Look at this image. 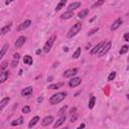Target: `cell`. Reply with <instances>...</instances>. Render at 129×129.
<instances>
[{"mask_svg":"<svg viewBox=\"0 0 129 129\" xmlns=\"http://www.w3.org/2000/svg\"><path fill=\"white\" fill-rule=\"evenodd\" d=\"M67 97V93L66 92H60L56 93V94L53 95L49 99V103L51 105H56L59 104L60 102H61L63 100H65V98Z\"/></svg>","mask_w":129,"mask_h":129,"instance_id":"6da1fadb","label":"cell"},{"mask_svg":"<svg viewBox=\"0 0 129 129\" xmlns=\"http://www.w3.org/2000/svg\"><path fill=\"white\" fill-rule=\"evenodd\" d=\"M81 29H82V23H80V22L75 23L73 26L70 28V30L68 31V33H67V37H68L69 38L74 37L75 35H77V34L80 32V30H81Z\"/></svg>","mask_w":129,"mask_h":129,"instance_id":"7a4b0ae2","label":"cell"},{"mask_svg":"<svg viewBox=\"0 0 129 129\" xmlns=\"http://www.w3.org/2000/svg\"><path fill=\"white\" fill-rule=\"evenodd\" d=\"M55 35H53L51 37L49 38V40L44 43V46H43V51L44 53H46V54L49 53L51 48H53V44L55 43Z\"/></svg>","mask_w":129,"mask_h":129,"instance_id":"3957f363","label":"cell"},{"mask_svg":"<svg viewBox=\"0 0 129 129\" xmlns=\"http://www.w3.org/2000/svg\"><path fill=\"white\" fill-rule=\"evenodd\" d=\"M111 42H107L105 43V44L102 46V49H100L99 51V56H103V55H105L108 51H109V49H111Z\"/></svg>","mask_w":129,"mask_h":129,"instance_id":"277c9868","label":"cell"},{"mask_svg":"<svg viewBox=\"0 0 129 129\" xmlns=\"http://www.w3.org/2000/svg\"><path fill=\"white\" fill-rule=\"evenodd\" d=\"M81 83H82L81 78H78V77H75V78H72V79H71V81L69 82V86H70L71 88H76V87H78Z\"/></svg>","mask_w":129,"mask_h":129,"instance_id":"5b68a950","label":"cell"},{"mask_svg":"<svg viewBox=\"0 0 129 129\" xmlns=\"http://www.w3.org/2000/svg\"><path fill=\"white\" fill-rule=\"evenodd\" d=\"M77 74H78V69H70L64 73V77L65 78H73Z\"/></svg>","mask_w":129,"mask_h":129,"instance_id":"8992f818","label":"cell"},{"mask_svg":"<svg viewBox=\"0 0 129 129\" xmlns=\"http://www.w3.org/2000/svg\"><path fill=\"white\" fill-rule=\"evenodd\" d=\"M25 40H26V37H23V35H21V37H19L16 39V42H15V43H14V46H15L16 49L21 48V46L24 44Z\"/></svg>","mask_w":129,"mask_h":129,"instance_id":"52a82bcc","label":"cell"},{"mask_svg":"<svg viewBox=\"0 0 129 129\" xmlns=\"http://www.w3.org/2000/svg\"><path fill=\"white\" fill-rule=\"evenodd\" d=\"M105 43H106L105 40H103V42L99 43H98V44L95 46L94 49H91V53H90V54H91V55H96L97 53H99V51H100V49H102V46L105 44Z\"/></svg>","mask_w":129,"mask_h":129,"instance_id":"ba28073f","label":"cell"},{"mask_svg":"<svg viewBox=\"0 0 129 129\" xmlns=\"http://www.w3.org/2000/svg\"><path fill=\"white\" fill-rule=\"evenodd\" d=\"M123 23V19L122 18H117L114 22H113V24L111 25V27L110 29L111 30H116L118 27H120L121 26V24Z\"/></svg>","mask_w":129,"mask_h":129,"instance_id":"9c48e42d","label":"cell"},{"mask_svg":"<svg viewBox=\"0 0 129 129\" xmlns=\"http://www.w3.org/2000/svg\"><path fill=\"white\" fill-rule=\"evenodd\" d=\"M30 25H31V21H30V20L28 19V20H25L24 22H22L21 24L19 25L18 26V31H21V30H24V29H26L27 27H29Z\"/></svg>","mask_w":129,"mask_h":129,"instance_id":"30bf717a","label":"cell"},{"mask_svg":"<svg viewBox=\"0 0 129 129\" xmlns=\"http://www.w3.org/2000/svg\"><path fill=\"white\" fill-rule=\"evenodd\" d=\"M53 121H54V117H53V116H51V115L46 116L45 118H43V119L42 125H43V126H48V125H49Z\"/></svg>","mask_w":129,"mask_h":129,"instance_id":"8fae6325","label":"cell"},{"mask_svg":"<svg viewBox=\"0 0 129 129\" xmlns=\"http://www.w3.org/2000/svg\"><path fill=\"white\" fill-rule=\"evenodd\" d=\"M32 91H33L32 87H26L25 89H23V90L21 91V96L27 97V96H29V95L32 94Z\"/></svg>","mask_w":129,"mask_h":129,"instance_id":"7c38bea8","label":"cell"},{"mask_svg":"<svg viewBox=\"0 0 129 129\" xmlns=\"http://www.w3.org/2000/svg\"><path fill=\"white\" fill-rule=\"evenodd\" d=\"M81 5H82L81 2H73V3H71L69 6H68V11H72V12H73V10L81 7Z\"/></svg>","mask_w":129,"mask_h":129,"instance_id":"4fadbf2b","label":"cell"},{"mask_svg":"<svg viewBox=\"0 0 129 129\" xmlns=\"http://www.w3.org/2000/svg\"><path fill=\"white\" fill-rule=\"evenodd\" d=\"M9 97H5L3 98V99L0 101V111H2L5 107H6L8 105V102H9Z\"/></svg>","mask_w":129,"mask_h":129,"instance_id":"5bb4252c","label":"cell"},{"mask_svg":"<svg viewBox=\"0 0 129 129\" xmlns=\"http://www.w3.org/2000/svg\"><path fill=\"white\" fill-rule=\"evenodd\" d=\"M8 77H9V72H7V71H4L3 73L0 74V84H2L5 81H7Z\"/></svg>","mask_w":129,"mask_h":129,"instance_id":"9a60e30c","label":"cell"},{"mask_svg":"<svg viewBox=\"0 0 129 129\" xmlns=\"http://www.w3.org/2000/svg\"><path fill=\"white\" fill-rule=\"evenodd\" d=\"M23 122H24L23 117H22V116H20V117L17 118V119H15L14 121L11 122V126H18V125H21V124H23Z\"/></svg>","mask_w":129,"mask_h":129,"instance_id":"2e32d148","label":"cell"},{"mask_svg":"<svg viewBox=\"0 0 129 129\" xmlns=\"http://www.w3.org/2000/svg\"><path fill=\"white\" fill-rule=\"evenodd\" d=\"M65 85L64 82H61V83H56V84H53V85H49L48 87V89L49 90H55V89H60V88H61Z\"/></svg>","mask_w":129,"mask_h":129,"instance_id":"e0dca14e","label":"cell"},{"mask_svg":"<svg viewBox=\"0 0 129 129\" xmlns=\"http://www.w3.org/2000/svg\"><path fill=\"white\" fill-rule=\"evenodd\" d=\"M23 63L25 65H27V66H31L33 64V60H32L31 56L27 55H25L24 58H23Z\"/></svg>","mask_w":129,"mask_h":129,"instance_id":"ac0fdd59","label":"cell"},{"mask_svg":"<svg viewBox=\"0 0 129 129\" xmlns=\"http://www.w3.org/2000/svg\"><path fill=\"white\" fill-rule=\"evenodd\" d=\"M38 121H39V117L38 116H34L32 119L29 121V123H28V128H32Z\"/></svg>","mask_w":129,"mask_h":129,"instance_id":"d6986e66","label":"cell"},{"mask_svg":"<svg viewBox=\"0 0 129 129\" xmlns=\"http://www.w3.org/2000/svg\"><path fill=\"white\" fill-rule=\"evenodd\" d=\"M66 121V116H61V118H59L58 120H56V122L54 124V128H56V127H59V126H61L63 123Z\"/></svg>","mask_w":129,"mask_h":129,"instance_id":"ffe728a7","label":"cell"},{"mask_svg":"<svg viewBox=\"0 0 129 129\" xmlns=\"http://www.w3.org/2000/svg\"><path fill=\"white\" fill-rule=\"evenodd\" d=\"M74 16V12H72V11H67L65 13H63L61 15V19H69L71 17H73Z\"/></svg>","mask_w":129,"mask_h":129,"instance_id":"44dd1931","label":"cell"},{"mask_svg":"<svg viewBox=\"0 0 129 129\" xmlns=\"http://www.w3.org/2000/svg\"><path fill=\"white\" fill-rule=\"evenodd\" d=\"M8 48H9V45H8L7 43L3 45V48L1 49V50H0V60H1V59L3 58V55H4L5 54H6V51H7Z\"/></svg>","mask_w":129,"mask_h":129,"instance_id":"7402d4cb","label":"cell"},{"mask_svg":"<svg viewBox=\"0 0 129 129\" xmlns=\"http://www.w3.org/2000/svg\"><path fill=\"white\" fill-rule=\"evenodd\" d=\"M66 3H67V1L66 0H61V1L58 3V5H56V7H55V11H60V10L63 8L65 5H66Z\"/></svg>","mask_w":129,"mask_h":129,"instance_id":"603a6c76","label":"cell"},{"mask_svg":"<svg viewBox=\"0 0 129 129\" xmlns=\"http://www.w3.org/2000/svg\"><path fill=\"white\" fill-rule=\"evenodd\" d=\"M88 13H89V10H88V9H84V10H82V11L79 12L78 16H79V18H85L87 15H88Z\"/></svg>","mask_w":129,"mask_h":129,"instance_id":"cb8c5ba5","label":"cell"},{"mask_svg":"<svg viewBox=\"0 0 129 129\" xmlns=\"http://www.w3.org/2000/svg\"><path fill=\"white\" fill-rule=\"evenodd\" d=\"M95 101H96V98H95L94 96H92V97H91V99H90V101H89V105H88L89 109H93V108H94Z\"/></svg>","mask_w":129,"mask_h":129,"instance_id":"d4e9b609","label":"cell"},{"mask_svg":"<svg viewBox=\"0 0 129 129\" xmlns=\"http://www.w3.org/2000/svg\"><path fill=\"white\" fill-rule=\"evenodd\" d=\"M10 28H11V24H8V25H6V26H4V27H2V29H1V32L2 34H6L9 30H10Z\"/></svg>","mask_w":129,"mask_h":129,"instance_id":"484cf974","label":"cell"},{"mask_svg":"<svg viewBox=\"0 0 129 129\" xmlns=\"http://www.w3.org/2000/svg\"><path fill=\"white\" fill-rule=\"evenodd\" d=\"M81 53H82L81 48H78V49H77V50L73 54V58H74V59H78L79 56L81 55Z\"/></svg>","mask_w":129,"mask_h":129,"instance_id":"4316f807","label":"cell"},{"mask_svg":"<svg viewBox=\"0 0 129 129\" xmlns=\"http://www.w3.org/2000/svg\"><path fill=\"white\" fill-rule=\"evenodd\" d=\"M67 109H68V106H64V107H61V109L59 110V112H58V115H60V116H63V115L65 114V113H66Z\"/></svg>","mask_w":129,"mask_h":129,"instance_id":"83f0119b","label":"cell"},{"mask_svg":"<svg viewBox=\"0 0 129 129\" xmlns=\"http://www.w3.org/2000/svg\"><path fill=\"white\" fill-rule=\"evenodd\" d=\"M128 49H129V48H128V45H126V44H125V45H123V46H122V49H121L120 51H119V54H120V55H124V54H126L127 51H128Z\"/></svg>","mask_w":129,"mask_h":129,"instance_id":"f1b7e54d","label":"cell"},{"mask_svg":"<svg viewBox=\"0 0 129 129\" xmlns=\"http://www.w3.org/2000/svg\"><path fill=\"white\" fill-rule=\"evenodd\" d=\"M7 64H8L7 61H3V63H2V65L0 66V74H1V72H2L3 70H5V69L7 68V66H8Z\"/></svg>","mask_w":129,"mask_h":129,"instance_id":"f546056e","label":"cell"},{"mask_svg":"<svg viewBox=\"0 0 129 129\" xmlns=\"http://www.w3.org/2000/svg\"><path fill=\"white\" fill-rule=\"evenodd\" d=\"M116 78V73L115 72H112V73L109 75V77H108V81H113Z\"/></svg>","mask_w":129,"mask_h":129,"instance_id":"4dcf8cb0","label":"cell"},{"mask_svg":"<svg viewBox=\"0 0 129 129\" xmlns=\"http://www.w3.org/2000/svg\"><path fill=\"white\" fill-rule=\"evenodd\" d=\"M104 2H105L104 0H100V1H98V2H96V3H94V4H93L92 8H95V7H98V6H100V5H102V4L104 3Z\"/></svg>","mask_w":129,"mask_h":129,"instance_id":"1f68e13d","label":"cell"},{"mask_svg":"<svg viewBox=\"0 0 129 129\" xmlns=\"http://www.w3.org/2000/svg\"><path fill=\"white\" fill-rule=\"evenodd\" d=\"M30 112V107L29 106H24L22 108V113H24V114H27V113Z\"/></svg>","mask_w":129,"mask_h":129,"instance_id":"d6a6232c","label":"cell"},{"mask_svg":"<svg viewBox=\"0 0 129 129\" xmlns=\"http://www.w3.org/2000/svg\"><path fill=\"white\" fill-rule=\"evenodd\" d=\"M17 65H18V60H13V61L11 63V65H10V66H11V68H15Z\"/></svg>","mask_w":129,"mask_h":129,"instance_id":"836d02e7","label":"cell"},{"mask_svg":"<svg viewBox=\"0 0 129 129\" xmlns=\"http://www.w3.org/2000/svg\"><path fill=\"white\" fill-rule=\"evenodd\" d=\"M98 30H99V27H96V28H94V29H92L91 31L88 33V35H92V34H94L96 31H98Z\"/></svg>","mask_w":129,"mask_h":129,"instance_id":"e575fe53","label":"cell"},{"mask_svg":"<svg viewBox=\"0 0 129 129\" xmlns=\"http://www.w3.org/2000/svg\"><path fill=\"white\" fill-rule=\"evenodd\" d=\"M124 40H125V42H129V33H125L124 34Z\"/></svg>","mask_w":129,"mask_h":129,"instance_id":"d590c367","label":"cell"},{"mask_svg":"<svg viewBox=\"0 0 129 129\" xmlns=\"http://www.w3.org/2000/svg\"><path fill=\"white\" fill-rule=\"evenodd\" d=\"M13 58H14V60H19V58H20V55H19V54H14V55H13Z\"/></svg>","mask_w":129,"mask_h":129,"instance_id":"8d00e7d4","label":"cell"},{"mask_svg":"<svg viewBox=\"0 0 129 129\" xmlns=\"http://www.w3.org/2000/svg\"><path fill=\"white\" fill-rule=\"evenodd\" d=\"M84 127H85V123H82V124L78 127V129H84Z\"/></svg>","mask_w":129,"mask_h":129,"instance_id":"74e56055","label":"cell"},{"mask_svg":"<svg viewBox=\"0 0 129 129\" xmlns=\"http://www.w3.org/2000/svg\"><path fill=\"white\" fill-rule=\"evenodd\" d=\"M39 54H42V49H37V55H39Z\"/></svg>","mask_w":129,"mask_h":129,"instance_id":"f35d334b","label":"cell"},{"mask_svg":"<svg viewBox=\"0 0 129 129\" xmlns=\"http://www.w3.org/2000/svg\"><path fill=\"white\" fill-rule=\"evenodd\" d=\"M64 51H66V53H67V51H69V48H67V46H66V48H64Z\"/></svg>","mask_w":129,"mask_h":129,"instance_id":"ab89813d","label":"cell"},{"mask_svg":"<svg viewBox=\"0 0 129 129\" xmlns=\"http://www.w3.org/2000/svg\"><path fill=\"white\" fill-rule=\"evenodd\" d=\"M51 80H53V77H49V78H48V81L49 82H50Z\"/></svg>","mask_w":129,"mask_h":129,"instance_id":"60d3db41","label":"cell"},{"mask_svg":"<svg viewBox=\"0 0 129 129\" xmlns=\"http://www.w3.org/2000/svg\"><path fill=\"white\" fill-rule=\"evenodd\" d=\"M76 111V108H74V109H73V108H72V110H71V113H74Z\"/></svg>","mask_w":129,"mask_h":129,"instance_id":"b9f144b4","label":"cell"},{"mask_svg":"<svg viewBox=\"0 0 129 129\" xmlns=\"http://www.w3.org/2000/svg\"><path fill=\"white\" fill-rule=\"evenodd\" d=\"M90 48H91V44H90V43H89V44H88V45H87V49H90Z\"/></svg>","mask_w":129,"mask_h":129,"instance_id":"7bdbcfd3","label":"cell"},{"mask_svg":"<svg viewBox=\"0 0 129 129\" xmlns=\"http://www.w3.org/2000/svg\"><path fill=\"white\" fill-rule=\"evenodd\" d=\"M37 101H38V102H42V101H43V98H42V97L38 98V100H37Z\"/></svg>","mask_w":129,"mask_h":129,"instance_id":"ee69618b","label":"cell"},{"mask_svg":"<svg viewBox=\"0 0 129 129\" xmlns=\"http://www.w3.org/2000/svg\"><path fill=\"white\" fill-rule=\"evenodd\" d=\"M19 75H20V76L22 75V70H20V71H19Z\"/></svg>","mask_w":129,"mask_h":129,"instance_id":"f6af8a7d","label":"cell"},{"mask_svg":"<svg viewBox=\"0 0 129 129\" xmlns=\"http://www.w3.org/2000/svg\"><path fill=\"white\" fill-rule=\"evenodd\" d=\"M10 3V1H6V2H5V4H6V5H8Z\"/></svg>","mask_w":129,"mask_h":129,"instance_id":"bcb514c9","label":"cell"},{"mask_svg":"<svg viewBox=\"0 0 129 129\" xmlns=\"http://www.w3.org/2000/svg\"><path fill=\"white\" fill-rule=\"evenodd\" d=\"M63 129H69V128H68V127H65V128H63Z\"/></svg>","mask_w":129,"mask_h":129,"instance_id":"7dc6e473","label":"cell"},{"mask_svg":"<svg viewBox=\"0 0 129 129\" xmlns=\"http://www.w3.org/2000/svg\"><path fill=\"white\" fill-rule=\"evenodd\" d=\"M0 34H1V32H0Z\"/></svg>","mask_w":129,"mask_h":129,"instance_id":"c3c4849f","label":"cell"}]
</instances>
